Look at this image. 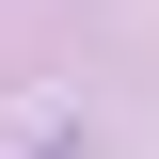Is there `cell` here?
<instances>
[{"instance_id": "obj_1", "label": "cell", "mask_w": 159, "mask_h": 159, "mask_svg": "<svg viewBox=\"0 0 159 159\" xmlns=\"http://www.w3.org/2000/svg\"><path fill=\"white\" fill-rule=\"evenodd\" d=\"M32 159H80V143H32Z\"/></svg>"}]
</instances>
